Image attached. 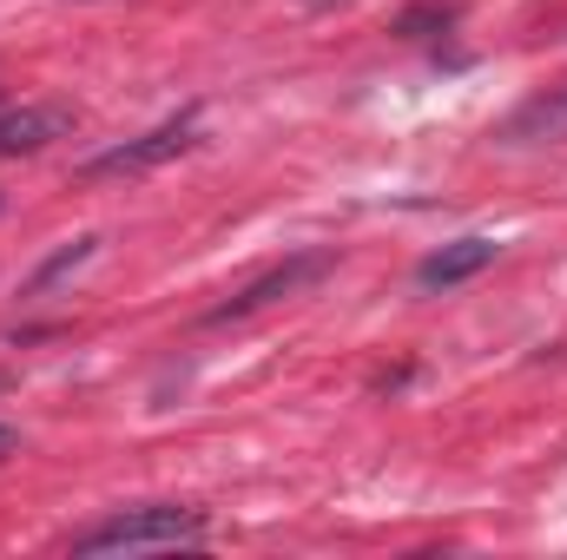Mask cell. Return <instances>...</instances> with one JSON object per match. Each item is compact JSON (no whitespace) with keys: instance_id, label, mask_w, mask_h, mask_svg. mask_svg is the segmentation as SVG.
<instances>
[{"instance_id":"obj_1","label":"cell","mask_w":567,"mask_h":560,"mask_svg":"<svg viewBox=\"0 0 567 560\" xmlns=\"http://www.w3.org/2000/svg\"><path fill=\"white\" fill-rule=\"evenodd\" d=\"M192 541H205L198 508L145 501V508H120V515L93 521L86 535H73V554H158V548H192Z\"/></svg>"},{"instance_id":"obj_4","label":"cell","mask_w":567,"mask_h":560,"mask_svg":"<svg viewBox=\"0 0 567 560\" xmlns=\"http://www.w3.org/2000/svg\"><path fill=\"white\" fill-rule=\"evenodd\" d=\"M323 271H330V258H317V251H310V258H290V265H278V271H265L258 283H245V290H238L231 303H218V310H212V323H231V317H251V310H265V303H278V297H290V290H303V283H317Z\"/></svg>"},{"instance_id":"obj_8","label":"cell","mask_w":567,"mask_h":560,"mask_svg":"<svg viewBox=\"0 0 567 560\" xmlns=\"http://www.w3.org/2000/svg\"><path fill=\"white\" fill-rule=\"evenodd\" d=\"M7 448H13V428H0V455H7Z\"/></svg>"},{"instance_id":"obj_7","label":"cell","mask_w":567,"mask_h":560,"mask_svg":"<svg viewBox=\"0 0 567 560\" xmlns=\"http://www.w3.org/2000/svg\"><path fill=\"white\" fill-rule=\"evenodd\" d=\"M93 251H100V238H80V245H66L60 258H47V265L33 271V283H27V297H40V290H53V283L66 278V271H80V265H86Z\"/></svg>"},{"instance_id":"obj_3","label":"cell","mask_w":567,"mask_h":560,"mask_svg":"<svg viewBox=\"0 0 567 560\" xmlns=\"http://www.w3.org/2000/svg\"><path fill=\"white\" fill-rule=\"evenodd\" d=\"M73 126H80V113H73V106H60V100L13 106V113H0V158H13V152H40V145L66 139Z\"/></svg>"},{"instance_id":"obj_2","label":"cell","mask_w":567,"mask_h":560,"mask_svg":"<svg viewBox=\"0 0 567 560\" xmlns=\"http://www.w3.org/2000/svg\"><path fill=\"white\" fill-rule=\"evenodd\" d=\"M185 145H192V113H185V120L152 126L145 139H126V145H113V152H100V158H86L80 172H86V178H133V172H152V165L178 158Z\"/></svg>"},{"instance_id":"obj_5","label":"cell","mask_w":567,"mask_h":560,"mask_svg":"<svg viewBox=\"0 0 567 560\" xmlns=\"http://www.w3.org/2000/svg\"><path fill=\"white\" fill-rule=\"evenodd\" d=\"M495 238H455V245H442V251H429L423 265H416V283L423 290H455V283L482 278L488 265H495Z\"/></svg>"},{"instance_id":"obj_6","label":"cell","mask_w":567,"mask_h":560,"mask_svg":"<svg viewBox=\"0 0 567 560\" xmlns=\"http://www.w3.org/2000/svg\"><path fill=\"white\" fill-rule=\"evenodd\" d=\"M502 139L515 145H542V139H567V86L555 93H542V100H528L508 126H502Z\"/></svg>"}]
</instances>
